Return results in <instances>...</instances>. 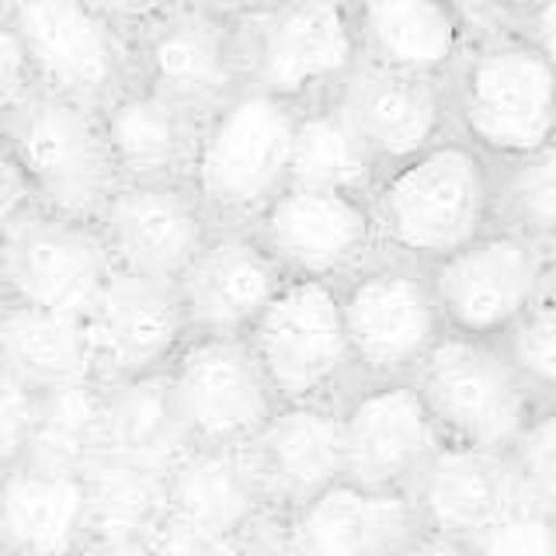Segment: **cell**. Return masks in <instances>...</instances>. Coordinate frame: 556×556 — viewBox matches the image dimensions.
I'll return each instance as SVG.
<instances>
[{"label": "cell", "instance_id": "34", "mask_svg": "<svg viewBox=\"0 0 556 556\" xmlns=\"http://www.w3.org/2000/svg\"><path fill=\"white\" fill-rule=\"evenodd\" d=\"M469 549L473 556H556V515L518 491Z\"/></svg>", "mask_w": 556, "mask_h": 556}, {"label": "cell", "instance_id": "15", "mask_svg": "<svg viewBox=\"0 0 556 556\" xmlns=\"http://www.w3.org/2000/svg\"><path fill=\"white\" fill-rule=\"evenodd\" d=\"M344 480L376 494H410L417 477L445 445L442 428L414 379L358 382L341 404Z\"/></svg>", "mask_w": 556, "mask_h": 556}, {"label": "cell", "instance_id": "6", "mask_svg": "<svg viewBox=\"0 0 556 556\" xmlns=\"http://www.w3.org/2000/svg\"><path fill=\"white\" fill-rule=\"evenodd\" d=\"M8 14L35 91L101 112L136 84L129 4L17 0L8 4Z\"/></svg>", "mask_w": 556, "mask_h": 556}, {"label": "cell", "instance_id": "37", "mask_svg": "<svg viewBox=\"0 0 556 556\" xmlns=\"http://www.w3.org/2000/svg\"><path fill=\"white\" fill-rule=\"evenodd\" d=\"M147 556H243L240 539H219L195 529H185L178 521H164L143 546Z\"/></svg>", "mask_w": 556, "mask_h": 556}, {"label": "cell", "instance_id": "45", "mask_svg": "<svg viewBox=\"0 0 556 556\" xmlns=\"http://www.w3.org/2000/svg\"><path fill=\"white\" fill-rule=\"evenodd\" d=\"M11 300H8V289H4V282H0V309H4Z\"/></svg>", "mask_w": 556, "mask_h": 556}, {"label": "cell", "instance_id": "47", "mask_svg": "<svg viewBox=\"0 0 556 556\" xmlns=\"http://www.w3.org/2000/svg\"><path fill=\"white\" fill-rule=\"evenodd\" d=\"M4 556H8V553H4Z\"/></svg>", "mask_w": 556, "mask_h": 556}, {"label": "cell", "instance_id": "14", "mask_svg": "<svg viewBox=\"0 0 556 556\" xmlns=\"http://www.w3.org/2000/svg\"><path fill=\"white\" fill-rule=\"evenodd\" d=\"M164 376L191 448H243L278 410L243 338H188Z\"/></svg>", "mask_w": 556, "mask_h": 556}, {"label": "cell", "instance_id": "35", "mask_svg": "<svg viewBox=\"0 0 556 556\" xmlns=\"http://www.w3.org/2000/svg\"><path fill=\"white\" fill-rule=\"evenodd\" d=\"M521 494L556 515V404L535 407L508 452Z\"/></svg>", "mask_w": 556, "mask_h": 556}, {"label": "cell", "instance_id": "40", "mask_svg": "<svg viewBox=\"0 0 556 556\" xmlns=\"http://www.w3.org/2000/svg\"><path fill=\"white\" fill-rule=\"evenodd\" d=\"M25 208H31L25 174H22V167H17L8 143L0 139V230H8Z\"/></svg>", "mask_w": 556, "mask_h": 556}, {"label": "cell", "instance_id": "17", "mask_svg": "<svg viewBox=\"0 0 556 556\" xmlns=\"http://www.w3.org/2000/svg\"><path fill=\"white\" fill-rule=\"evenodd\" d=\"M98 230L118 271L178 286L216 226L191 185H122Z\"/></svg>", "mask_w": 556, "mask_h": 556}, {"label": "cell", "instance_id": "4", "mask_svg": "<svg viewBox=\"0 0 556 556\" xmlns=\"http://www.w3.org/2000/svg\"><path fill=\"white\" fill-rule=\"evenodd\" d=\"M0 139L25 174L31 205L49 216L98 226L122 188L101 112L31 87L0 118Z\"/></svg>", "mask_w": 556, "mask_h": 556}, {"label": "cell", "instance_id": "11", "mask_svg": "<svg viewBox=\"0 0 556 556\" xmlns=\"http://www.w3.org/2000/svg\"><path fill=\"white\" fill-rule=\"evenodd\" d=\"M445 334L501 341L549 286V248L508 226H494L469 248L428 268Z\"/></svg>", "mask_w": 556, "mask_h": 556}, {"label": "cell", "instance_id": "3", "mask_svg": "<svg viewBox=\"0 0 556 556\" xmlns=\"http://www.w3.org/2000/svg\"><path fill=\"white\" fill-rule=\"evenodd\" d=\"M240 80L292 109L330 101L362 63L355 11L341 0L233 4Z\"/></svg>", "mask_w": 556, "mask_h": 556}, {"label": "cell", "instance_id": "33", "mask_svg": "<svg viewBox=\"0 0 556 556\" xmlns=\"http://www.w3.org/2000/svg\"><path fill=\"white\" fill-rule=\"evenodd\" d=\"M501 355L508 358L518 382L526 387L535 407L556 404V286L535 295V303L504 330Z\"/></svg>", "mask_w": 556, "mask_h": 556}, {"label": "cell", "instance_id": "1", "mask_svg": "<svg viewBox=\"0 0 556 556\" xmlns=\"http://www.w3.org/2000/svg\"><path fill=\"white\" fill-rule=\"evenodd\" d=\"M473 42L448 77L452 132L491 164L532 156L556 139V70L511 25L508 4H463Z\"/></svg>", "mask_w": 556, "mask_h": 556}, {"label": "cell", "instance_id": "22", "mask_svg": "<svg viewBox=\"0 0 556 556\" xmlns=\"http://www.w3.org/2000/svg\"><path fill=\"white\" fill-rule=\"evenodd\" d=\"M104 139L122 185H191L205 118L129 84L101 109Z\"/></svg>", "mask_w": 556, "mask_h": 556}, {"label": "cell", "instance_id": "19", "mask_svg": "<svg viewBox=\"0 0 556 556\" xmlns=\"http://www.w3.org/2000/svg\"><path fill=\"white\" fill-rule=\"evenodd\" d=\"M387 174L452 136L445 84L358 63L330 98Z\"/></svg>", "mask_w": 556, "mask_h": 556}, {"label": "cell", "instance_id": "7", "mask_svg": "<svg viewBox=\"0 0 556 556\" xmlns=\"http://www.w3.org/2000/svg\"><path fill=\"white\" fill-rule=\"evenodd\" d=\"M129 35L136 80L199 118L243 91L233 4H129Z\"/></svg>", "mask_w": 556, "mask_h": 556}, {"label": "cell", "instance_id": "24", "mask_svg": "<svg viewBox=\"0 0 556 556\" xmlns=\"http://www.w3.org/2000/svg\"><path fill=\"white\" fill-rule=\"evenodd\" d=\"M421 535L407 494H376L352 483L330 486L286 518L295 556H404Z\"/></svg>", "mask_w": 556, "mask_h": 556}, {"label": "cell", "instance_id": "27", "mask_svg": "<svg viewBox=\"0 0 556 556\" xmlns=\"http://www.w3.org/2000/svg\"><path fill=\"white\" fill-rule=\"evenodd\" d=\"M0 376L35 396L94 382L84 320L8 303L0 309Z\"/></svg>", "mask_w": 556, "mask_h": 556}, {"label": "cell", "instance_id": "38", "mask_svg": "<svg viewBox=\"0 0 556 556\" xmlns=\"http://www.w3.org/2000/svg\"><path fill=\"white\" fill-rule=\"evenodd\" d=\"M28 94H31V74H28L25 49L17 42L8 4H0V118Z\"/></svg>", "mask_w": 556, "mask_h": 556}, {"label": "cell", "instance_id": "44", "mask_svg": "<svg viewBox=\"0 0 556 556\" xmlns=\"http://www.w3.org/2000/svg\"><path fill=\"white\" fill-rule=\"evenodd\" d=\"M549 278H553V286H556V243L549 248Z\"/></svg>", "mask_w": 556, "mask_h": 556}, {"label": "cell", "instance_id": "16", "mask_svg": "<svg viewBox=\"0 0 556 556\" xmlns=\"http://www.w3.org/2000/svg\"><path fill=\"white\" fill-rule=\"evenodd\" d=\"M84 330L98 387L167 372L191 338L178 286L118 268L84 317Z\"/></svg>", "mask_w": 556, "mask_h": 556}, {"label": "cell", "instance_id": "31", "mask_svg": "<svg viewBox=\"0 0 556 556\" xmlns=\"http://www.w3.org/2000/svg\"><path fill=\"white\" fill-rule=\"evenodd\" d=\"M101 452H104V439H101L98 382L35 396L28 448L22 463L49 469V473L80 477Z\"/></svg>", "mask_w": 556, "mask_h": 556}, {"label": "cell", "instance_id": "18", "mask_svg": "<svg viewBox=\"0 0 556 556\" xmlns=\"http://www.w3.org/2000/svg\"><path fill=\"white\" fill-rule=\"evenodd\" d=\"M271 518H292L344 480L338 404L278 407L257 439L243 445Z\"/></svg>", "mask_w": 556, "mask_h": 556}, {"label": "cell", "instance_id": "8", "mask_svg": "<svg viewBox=\"0 0 556 556\" xmlns=\"http://www.w3.org/2000/svg\"><path fill=\"white\" fill-rule=\"evenodd\" d=\"M243 341L278 407L341 404L358 387L334 286L286 282Z\"/></svg>", "mask_w": 556, "mask_h": 556}, {"label": "cell", "instance_id": "30", "mask_svg": "<svg viewBox=\"0 0 556 556\" xmlns=\"http://www.w3.org/2000/svg\"><path fill=\"white\" fill-rule=\"evenodd\" d=\"M379 178V164L372 161V153L365 150L352 122L341 115L334 101L300 109L292 136L289 188L369 199Z\"/></svg>", "mask_w": 556, "mask_h": 556}, {"label": "cell", "instance_id": "2", "mask_svg": "<svg viewBox=\"0 0 556 556\" xmlns=\"http://www.w3.org/2000/svg\"><path fill=\"white\" fill-rule=\"evenodd\" d=\"M379 254L431 268L497 226V167L456 132L376 181Z\"/></svg>", "mask_w": 556, "mask_h": 556}, {"label": "cell", "instance_id": "23", "mask_svg": "<svg viewBox=\"0 0 556 556\" xmlns=\"http://www.w3.org/2000/svg\"><path fill=\"white\" fill-rule=\"evenodd\" d=\"M518 491L521 486L508 456L445 442L407 497L421 532L469 546L518 497Z\"/></svg>", "mask_w": 556, "mask_h": 556}, {"label": "cell", "instance_id": "20", "mask_svg": "<svg viewBox=\"0 0 556 556\" xmlns=\"http://www.w3.org/2000/svg\"><path fill=\"white\" fill-rule=\"evenodd\" d=\"M286 275L248 230H216L178 278L191 338H248Z\"/></svg>", "mask_w": 556, "mask_h": 556}, {"label": "cell", "instance_id": "29", "mask_svg": "<svg viewBox=\"0 0 556 556\" xmlns=\"http://www.w3.org/2000/svg\"><path fill=\"white\" fill-rule=\"evenodd\" d=\"M87 539L143 549L167 521V473L98 456L80 473Z\"/></svg>", "mask_w": 556, "mask_h": 556}, {"label": "cell", "instance_id": "46", "mask_svg": "<svg viewBox=\"0 0 556 556\" xmlns=\"http://www.w3.org/2000/svg\"><path fill=\"white\" fill-rule=\"evenodd\" d=\"M0 556H4V535H0Z\"/></svg>", "mask_w": 556, "mask_h": 556}, {"label": "cell", "instance_id": "13", "mask_svg": "<svg viewBox=\"0 0 556 556\" xmlns=\"http://www.w3.org/2000/svg\"><path fill=\"white\" fill-rule=\"evenodd\" d=\"M286 282L344 286L379 257L369 199L286 188L248 230Z\"/></svg>", "mask_w": 556, "mask_h": 556}, {"label": "cell", "instance_id": "9", "mask_svg": "<svg viewBox=\"0 0 556 556\" xmlns=\"http://www.w3.org/2000/svg\"><path fill=\"white\" fill-rule=\"evenodd\" d=\"M338 303L358 382L414 379L445 338L428 271L407 261L379 254L338 286Z\"/></svg>", "mask_w": 556, "mask_h": 556}, {"label": "cell", "instance_id": "10", "mask_svg": "<svg viewBox=\"0 0 556 556\" xmlns=\"http://www.w3.org/2000/svg\"><path fill=\"white\" fill-rule=\"evenodd\" d=\"M445 442L508 456L535 410L497 341L445 334L414 376Z\"/></svg>", "mask_w": 556, "mask_h": 556}, {"label": "cell", "instance_id": "41", "mask_svg": "<svg viewBox=\"0 0 556 556\" xmlns=\"http://www.w3.org/2000/svg\"><path fill=\"white\" fill-rule=\"evenodd\" d=\"M243 556H295L289 539H286V521L282 518H265L240 539Z\"/></svg>", "mask_w": 556, "mask_h": 556}, {"label": "cell", "instance_id": "43", "mask_svg": "<svg viewBox=\"0 0 556 556\" xmlns=\"http://www.w3.org/2000/svg\"><path fill=\"white\" fill-rule=\"evenodd\" d=\"M74 556H147V553L136 546H112V543H94V539H87Z\"/></svg>", "mask_w": 556, "mask_h": 556}, {"label": "cell", "instance_id": "21", "mask_svg": "<svg viewBox=\"0 0 556 556\" xmlns=\"http://www.w3.org/2000/svg\"><path fill=\"white\" fill-rule=\"evenodd\" d=\"M362 63L404 77L448 84L473 28L463 4L445 0H365L352 4Z\"/></svg>", "mask_w": 556, "mask_h": 556}, {"label": "cell", "instance_id": "28", "mask_svg": "<svg viewBox=\"0 0 556 556\" xmlns=\"http://www.w3.org/2000/svg\"><path fill=\"white\" fill-rule=\"evenodd\" d=\"M101 439H104L101 456L167 473L191 448L178 407H174L167 376L156 372L143 379L104 382Z\"/></svg>", "mask_w": 556, "mask_h": 556}, {"label": "cell", "instance_id": "42", "mask_svg": "<svg viewBox=\"0 0 556 556\" xmlns=\"http://www.w3.org/2000/svg\"><path fill=\"white\" fill-rule=\"evenodd\" d=\"M404 556H473V549H469L466 543H452V539L421 532V535H417L414 543L404 549Z\"/></svg>", "mask_w": 556, "mask_h": 556}, {"label": "cell", "instance_id": "36", "mask_svg": "<svg viewBox=\"0 0 556 556\" xmlns=\"http://www.w3.org/2000/svg\"><path fill=\"white\" fill-rule=\"evenodd\" d=\"M35 393L14 387L11 379L0 376V473L25 459L28 431H31Z\"/></svg>", "mask_w": 556, "mask_h": 556}, {"label": "cell", "instance_id": "12", "mask_svg": "<svg viewBox=\"0 0 556 556\" xmlns=\"http://www.w3.org/2000/svg\"><path fill=\"white\" fill-rule=\"evenodd\" d=\"M115 271L98 226L25 208L0 230V282L11 303L84 320Z\"/></svg>", "mask_w": 556, "mask_h": 556}, {"label": "cell", "instance_id": "26", "mask_svg": "<svg viewBox=\"0 0 556 556\" xmlns=\"http://www.w3.org/2000/svg\"><path fill=\"white\" fill-rule=\"evenodd\" d=\"M0 535L8 556H74L87 543L80 477L28 463L0 473Z\"/></svg>", "mask_w": 556, "mask_h": 556}, {"label": "cell", "instance_id": "5", "mask_svg": "<svg viewBox=\"0 0 556 556\" xmlns=\"http://www.w3.org/2000/svg\"><path fill=\"white\" fill-rule=\"evenodd\" d=\"M300 109L243 87L205 118L191 191L216 230H251L289 188Z\"/></svg>", "mask_w": 556, "mask_h": 556}, {"label": "cell", "instance_id": "32", "mask_svg": "<svg viewBox=\"0 0 556 556\" xmlns=\"http://www.w3.org/2000/svg\"><path fill=\"white\" fill-rule=\"evenodd\" d=\"M497 167V226L556 243V139L532 156Z\"/></svg>", "mask_w": 556, "mask_h": 556}, {"label": "cell", "instance_id": "39", "mask_svg": "<svg viewBox=\"0 0 556 556\" xmlns=\"http://www.w3.org/2000/svg\"><path fill=\"white\" fill-rule=\"evenodd\" d=\"M511 25L543 52L546 63L556 70V0H539V4H508Z\"/></svg>", "mask_w": 556, "mask_h": 556}, {"label": "cell", "instance_id": "25", "mask_svg": "<svg viewBox=\"0 0 556 556\" xmlns=\"http://www.w3.org/2000/svg\"><path fill=\"white\" fill-rule=\"evenodd\" d=\"M167 518L219 539H243L265 521V501L243 448H188L167 469Z\"/></svg>", "mask_w": 556, "mask_h": 556}]
</instances>
